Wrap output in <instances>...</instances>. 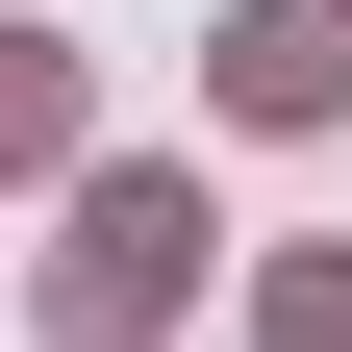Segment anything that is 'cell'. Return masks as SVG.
Returning a JSON list of instances; mask_svg holds the SVG:
<instances>
[{
    "mask_svg": "<svg viewBox=\"0 0 352 352\" xmlns=\"http://www.w3.org/2000/svg\"><path fill=\"white\" fill-rule=\"evenodd\" d=\"M227 101H252V126H327V101H352V51L277 0V25H227Z\"/></svg>",
    "mask_w": 352,
    "mask_h": 352,
    "instance_id": "6da1fadb",
    "label": "cell"
}]
</instances>
